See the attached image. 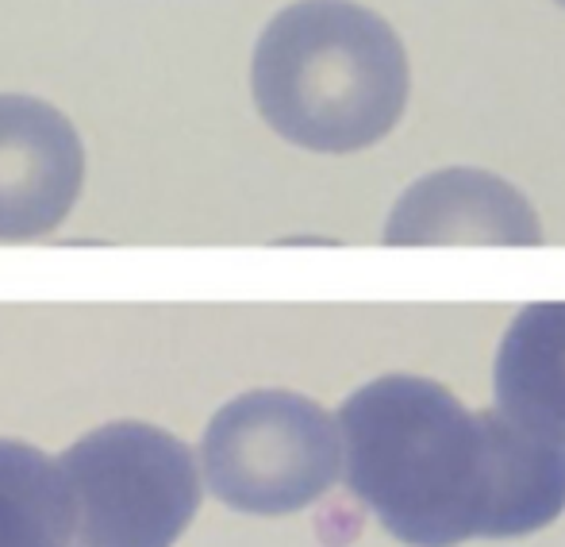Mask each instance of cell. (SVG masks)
<instances>
[{
	"instance_id": "cell-1",
	"label": "cell",
	"mask_w": 565,
	"mask_h": 547,
	"mask_svg": "<svg viewBox=\"0 0 565 547\" xmlns=\"http://www.w3.org/2000/svg\"><path fill=\"white\" fill-rule=\"evenodd\" d=\"M347 486L393 540H515L565 513V443L500 409H466L416 375L365 382L339 409Z\"/></svg>"
},
{
	"instance_id": "cell-2",
	"label": "cell",
	"mask_w": 565,
	"mask_h": 547,
	"mask_svg": "<svg viewBox=\"0 0 565 547\" xmlns=\"http://www.w3.org/2000/svg\"><path fill=\"white\" fill-rule=\"evenodd\" d=\"M408 51L373 8L297 0L266 23L250 62L262 120L320 155L381 143L408 108Z\"/></svg>"
},
{
	"instance_id": "cell-3",
	"label": "cell",
	"mask_w": 565,
	"mask_h": 547,
	"mask_svg": "<svg viewBox=\"0 0 565 547\" xmlns=\"http://www.w3.org/2000/svg\"><path fill=\"white\" fill-rule=\"evenodd\" d=\"M209 490L238 513L285 517L320 502L347 466L339 417L289 390L227 401L201 440Z\"/></svg>"
},
{
	"instance_id": "cell-4",
	"label": "cell",
	"mask_w": 565,
	"mask_h": 547,
	"mask_svg": "<svg viewBox=\"0 0 565 547\" xmlns=\"http://www.w3.org/2000/svg\"><path fill=\"white\" fill-rule=\"evenodd\" d=\"M58 463L77 494L70 547H173L201 509L196 455L154 424H105Z\"/></svg>"
},
{
	"instance_id": "cell-5",
	"label": "cell",
	"mask_w": 565,
	"mask_h": 547,
	"mask_svg": "<svg viewBox=\"0 0 565 547\" xmlns=\"http://www.w3.org/2000/svg\"><path fill=\"white\" fill-rule=\"evenodd\" d=\"M85 181V147L54 105L0 93V240H35L70 217Z\"/></svg>"
},
{
	"instance_id": "cell-6",
	"label": "cell",
	"mask_w": 565,
	"mask_h": 547,
	"mask_svg": "<svg viewBox=\"0 0 565 547\" xmlns=\"http://www.w3.org/2000/svg\"><path fill=\"white\" fill-rule=\"evenodd\" d=\"M393 248H431V243H477V248H535L543 243L531 201L489 170L450 166L419 178L396 201L385 224Z\"/></svg>"
},
{
	"instance_id": "cell-7",
	"label": "cell",
	"mask_w": 565,
	"mask_h": 547,
	"mask_svg": "<svg viewBox=\"0 0 565 547\" xmlns=\"http://www.w3.org/2000/svg\"><path fill=\"white\" fill-rule=\"evenodd\" d=\"M492 393L520 428L565 443V301L515 313L500 339Z\"/></svg>"
},
{
	"instance_id": "cell-8",
	"label": "cell",
	"mask_w": 565,
	"mask_h": 547,
	"mask_svg": "<svg viewBox=\"0 0 565 547\" xmlns=\"http://www.w3.org/2000/svg\"><path fill=\"white\" fill-rule=\"evenodd\" d=\"M77 494L62 463L20 440H0V547H70Z\"/></svg>"
},
{
	"instance_id": "cell-9",
	"label": "cell",
	"mask_w": 565,
	"mask_h": 547,
	"mask_svg": "<svg viewBox=\"0 0 565 547\" xmlns=\"http://www.w3.org/2000/svg\"><path fill=\"white\" fill-rule=\"evenodd\" d=\"M554 4H562V8H565V0H554Z\"/></svg>"
}]
</instances>
